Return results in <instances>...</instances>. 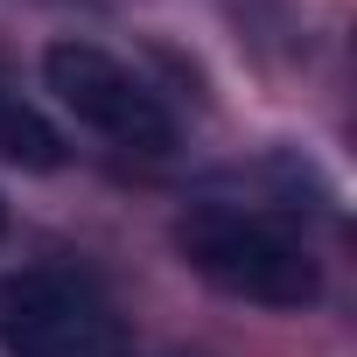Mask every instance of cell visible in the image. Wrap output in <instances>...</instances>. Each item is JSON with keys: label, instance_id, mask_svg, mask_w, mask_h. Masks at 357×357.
<instances>
[{"label": "cell", "instance_id": "obj_1", "mask_svg": "<svg viewBox=\"0 0 357 357\" xmlns=\"http://www.w3.org/2000/svg\"><path fill=\"white\" fill-rule=\"evenodd\" d=\"M175 252L218 294L252 301V308H308L322 294V266L308 259V245L287 225L259 218V211L204 204V211H190L175 225Z\"/></svg>", "mask_w": 357, "mask_h": 357}, {"label": "cell", "instance_id": "obj_2", "mask_svg": "<svg viewBox=\"0 0 357 357\" xmlns=\"http://www.w3.org/2000/svg\"><path fill=\"white\" fill-rule=\"evenodd\" d=\"M0 350L8 357H133V329L98 280L70 266H22L0 280Z\"/></svg>", "mask_w": 357, "mask_h": 357}, {"label": "cell", "instance_id": "obj_3", "mask_svg": "<svg viewBox=\"0 0 357 357\" xmlns=\"http://www.w3.org/2000/svg\"><path fill=\"white\" fill-rule=\"evenodd\" d=\"M43 77H50V91H56V105L77 119V126H91L98 140H112V147H133V154H168L175 147V119H168V105L112 56V50H98V43H50V56H43Z\"/></svg>", "mask_w": 357, "mask_h": 357}, {"label": "cell", "instance_id": "obj_4", "mask_svg": "<svg viewBox=\"0 0 357 357\" xmlns=\"http://www.w3.org/2000/svg\"><path fill=\"white\" fill-rule=\"evenodd\" d=\"M0 161H15V168H56L63 161V133L15 91H0Z\"/></svg>", "mask_w": 357, "mask_h": 357}, {"label": "cell", "instance_id": "obj_5", "mask_svg": "<svg viewBox=\"0 0 357 357\" xmlns=\"http://www.w3.org/2000/svg\"><path fill=\"white\" fill-rule=\"evenodd\" d=\"M0 225H8V211H0Z\"/></svg>", "mask_w": 357, "mask_h": 357}]
</instances>
